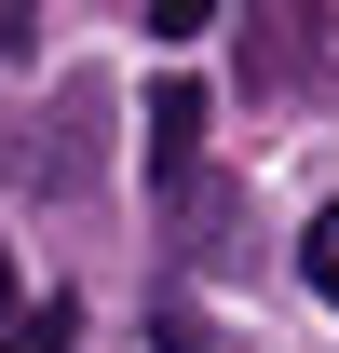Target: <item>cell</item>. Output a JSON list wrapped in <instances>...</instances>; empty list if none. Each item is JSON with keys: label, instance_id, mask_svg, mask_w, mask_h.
I'll return each mask as SVG.
<instances>
[{"label": "cell", "instance_id": "6da1fadb", "mask_svg": "<svg viewBox=\"0 0 339 353\" xmlns=\"http://www.w3.org/2000/svg\"><path fill=\"white\" fill-rule=\"evenodd\" d=\"M190 150H204V82H150V176H190Z\"/></svg>", "mask_w": 339, "mask_h": 353}, {"label": "cell", "instance_id": "7a4b0ae2", "mask_svg": "<svg viewBox=\"0 0 339 353\" xmlns=\"http://www.w3.org/2000/svg\"><path fill=\"white\" fill-rule=\"evenodd\" d=\"M68 340H82V299H68V285H54L41 312H28V299H0V353H68Z\"/></svg>", "mask_w": 339, "mask_h": 353}, {"label": "cell", "instance_id": "3957f363", "mask_svg": "<svg viewBox=\"0 0 339 353\" xmlns=\"http://www.w3.org/2000/svg\"><path fill=\"white\" fill-rule=\"evenodd\" d=\"M298 272H312V299H339V204L312 218V245H298Z\"/></svg>", "mask_w": 339, "mask_h": 353}, {"label": "cell", "instance_id": "277c9868", "mask_svg": "<svg viewBox=\"0 0 339 353\" xmlns=\"http://www.w3.org/2000/svg\"><path fill=\"white\" fill-rule=\"evenodd\" d=\"M217 28V0H150V41H204Z\"/></svg>", "mask_w": 339, "mask_h": 353}, {"label": "cell", "instance_id": "5b68a950", "mask_svg": "<svg viewBox=\"0 0 339 353\" xmlns=\"http://www.w3.org/2000/svg\"><path fill=\"white\" fill-rule=\"evenodd\" d=\"M150 353H217V340H204V312H163V326H150Z\"/></svg>", "mask_w": 339, "mask_h": 353}, {"label": "cell", "instance_id": "8992f818", "mask_svg": "<svg viewBox=\"0 0 339 353\" xmlns=\"http://www.w3.org/2000/svg\"><path fill=\"white\" fill-rule=\"evenodd\" d=\"M41 41V0H0V54H28Z\"/></svg>", "mask_w": 339, "mask_h": 353}, {"label": "cell", "instance_id": "52a82bcc", "mask_svg": "<svg viewBox=\"0 0 339 353\" xmlns=\"http://www.w3.org/2000/svg\"><path fill=\"white\" fill-rule=\"evenodd\" d=\"M0 299H14V259H0Z\"/></svg>", "mask_w": 339, "mask_h": 353}]
</instances>
